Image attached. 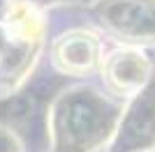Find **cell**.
<instances>
[{
	"label": "cell",
	"mask_w": 155,
	"mask_h": 152,
	"mask_svg": "<svg viewBox=\"0 0 155 152\" xmlns=\"http://www.w3.org/2000/svg\"><path fill=\"white\" fill-rule=\"evenodd\" d=\"M97 125V111L86 104V101H79L70 108V129L74 138H86L93 134V127Z\"/></svg>",
	"instance_id": "obj_1"
}]
</instances>
